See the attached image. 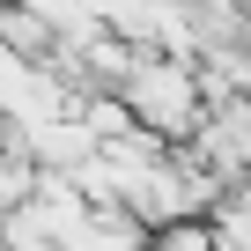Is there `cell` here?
Segmentation results:
<instances>
[{"mask_svg": "<svg viewBox=\"0 0 251 251\" xmlns=\"http://www.w3.org/2000/svg\"><path fill=\"white\" fill-rule=\"evenodd\" d=\"M141 251H222V236L200 222V214H177V222H155L141 236Z\"/></svg>", "mask_w": 251, "mask_h": 251, "instance_id": "6da1fadb", "label": "cell"}]
</instances>
